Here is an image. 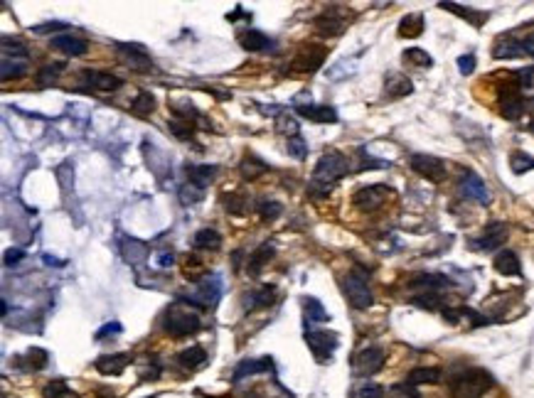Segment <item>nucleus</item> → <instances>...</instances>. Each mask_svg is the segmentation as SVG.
Segmentation results:
<instances>
[{"instance_id":"obj_19","label":"nucleus","mask_w":534,"mask_h":398,"mask_svg":"<svg viewBox=\"0 0 534 398\" xmlns=\"http://www.w3.org/2000/svg\"><path fill=\"white\" fill-rule=\"evenodd\" d=\"M296 111H298V116H303V118H308V121H313V123H335L338 121V111L333 109V106H318V104H301V106H296Z\"/></svg>"},{"instance_id":"obj_42","label":"nucleus","mask_w":534,"mask_h":398,"mask_svg":"<svg viewBox=\"0 0 534 398\" xmlns=\"http://www.w3.org/2000/svg\"><path fill=\"white\" fill-rule=\"evenodd\" d=\"M286 150H288V155L291 158H296V160H306L308 158V143L303 141L301 136H291L286 141Z\"/></svg>"},{"instance_id":"obj_40","label":"nucleus","mask_w":534,"mask_h":398,"mask_svg":"<svg viewBox=\"0 0 534 398\" xmlns=\"http://www.w3.org/2000/svg\"><path fill=\"white\" fill-rule=\"evenodd\" d=\"M62 72H64V64H45V67L40 69V74H37V84L40 86L57 84V79H60Z\"/></svg>"},{"instance_id":"obj_27","label":"nucleus","mask_w":534,"mask_h":398,"mask_svg":"<svg viewBox=\"0 0 534 398\" xmlns=\"http://www.w3.org/2000/svg\"><path fill=\"white\" fill-rule=\"evenodd\" d=\"M303 313H306V330H311L313 325H323L330 322V315L325 313L323 303L315 298H303Z\"/></svg>"},{"instance_id":"obj_53","label":"nucleus","mask_w":534,"mask_h":398,"mask_svg":"<svg viewBox=\"0 0 534 398\" xmlns=\"http://www.w3.org/2000/svg\"><path fill=\"white\" fill-rule=\"evenodd\" d=\"M23 258H25V251H20V249L5 251V266H18V261H23Z\"/></svg>"},{"instance_id":"obj_26","label":"nucleus","mask_w":534,"mask_h":398,"mask_svg":"<svg viewBox=\"0 0 534 398\" xmlns=\"http://www.w3.org/2000/svg\"><path fill=\"white\" fill-rule=\"evenodd\" d=\"M128 367V354H106L96 359V369L104 376H121Z\"/></svg>"},{"instance_id":"obj_29","label":"nucleus","mask_w":534,"mask_h":398,"mask_svg":"<svg viewBox=\"0 0 534 398\" xmlns=\"http://www.w3.org/2000/svg\"><path fill=\"white\" fill-rule=\"evenodd\" d=\"M274 254H276L274 244H269V241H266V244H261L259 249H256L254 254L249 256V273H252V276H259L261 268H264L266 263L274 258Z\"/></svg>"},{"instance_id":"obj_5","label":"nucleus","mask_w":534,"mask_h":398,"mask_svg":"<svg viewBox=\"0 0 534 398\" xmlns=\"http://www.w3.org/2000/svg\"><path fill=\"white\" fill-rule=\"evenodd\" d=\"M534 55V35H517V32H510V35H503L498 42H495L493 57L495 59H517V57H527Z\"/></svg>"},{"instance_id":"obj_13","label":"nucleus","mask_w":534,"mask_h":398,"mask_svg":"<svg viewBox=\"0 0 534 398\" xmlns=\"http://www.w3.org/2000/svg\"><path fill=\"white\" fill-rule=\"evenodd\" d=\"M116 57L133 72H153V59L143 45H116Z\"/></svg>"},{"instance_id":"obj_10","label":"nucleus","mask_w":534,"mask_h":398,"mask_svg":"<svg viewBox=\"0 0 534 398\" xmlns=\"http://www.w3.org/2000/svg\"><path fill=\"white\" fill-rule=\"evenodd\" d=\"M382 367H384V352L379 347H365L352 357V371H355V376H362V379L375 376L377 371H382Z\"/></svg>"},{"instance_id":"obj_30","label":"nucleus","mask_w":534,"mask_h":398,"mask_svg":"<svg viewBox=\"0 0 534 398\" xmlns=\"http://www.w3.org/2000/svg\"><path fill=\"white\" fill-rule=\"evenodd\" d=\"M441 381V369H434V367H419V369H411L409 376H407V384L411 386H421V384H439Z\"/></svg>"},{"instance_id":"obj_41","label":"nucleus","mask_w":534,"mask_h":398,"mask_svg":"<svg viewBox=\"0 0 534 398\" xmlns=\"http://www.w3.org/2000/svg\"><path fill=\"white\" fill-rule=\"evenodd\" d=\"M283 207L279 202H274V199H264V202H259V217L264 219V222H276V219L281 217Z\"/></svg>"},{"instance_id":"obj_56","label":"nucleus","mask_w":534,"mask_h":398,"mask_svg":"<svg viewBox=\"0 0 534 398\" xmlns=\"http://www.w3.org/2000/svg\"><path fill=\"white\" fill-rule=\"evenodd\" d=\"M42 258H45V261H47V266H57V268H60V266H64V261H60V258H55V256H42Z\"/></svg>"},{"instance_id":"obj_11","label":"nucleus","mask_w":534,"mask_h":398,"mask_svg":"<svg viewBox=\"0 0 534 398\" xmlns=\"http://www.w3.org/2000/svg\"><path fill=\"white\" fill-rule=\"evenodd\" d=\"M389 195H392V190H389L387 185H367L355 192L352 204H355L360 212H377V209L384 207Z\"/></svg>"},{"instance_id":"obj_21","label":"nucleus","mask_w":534,"mask_h":398,"mask_svg":"<svg viewBox=\"0 0 534 398\" xmlns=\"http://www.w3.org/2000/svg\"><path fill=\"white\" fill-rule=\"evenodd\" d=\"M264 371H274V362H271L269 357H264V359H244V362H239V367L234 369L232 379L242 381V379H247V376L264 374Z\"/></svg>"},{"instance_id":"obj_15","label":"nucleus","mask_w":534,"mask_h":398,"mask_svg":"<svg viewBox=\"0 0 534 398\" xmlns=\"http://www.w3.org/2000/svg\"><path fill=\"white\" fill-rule=\"evenodd\" d=\"M505 241H507V227L503 222H493L485 227V231L478 236V239L471 241V249L473 251H495L498 246H503Z\"/></svg>"},{"instance_id":"obj_39","label":"nucleus","mask_w":534,"mask_h":398,"mask_svg":"<svg viewBox=\"0 0 534 398\" xmlns=\"http://www.w3.org/2000/svg\"><path fill=\"white\" fill-rule=\"evenodd\" d=\"M13 55V59H28L30 57V50L25 47V42L20 40H10V37H3V57H10Z\"/></svg>"},{"instance_id":"obj_54","label":"nucleus","mask_w":534,"mask_h":398,"mask_svg":"<svg viewBox=\"0 0 534 398\" xmlns=\"http://www.w3.org/2000/svg\"><path fill=\"white\" fill-rule=\"evenodd\" d=\"M67 25L64 23H50V25H37L35 28V32L37 35H45V32H52V30H64Z\"/></svg>"},{"instance_id":"obj_25","label":"nucleus","mask_w":534,"mask_h":398,"mask_svg":"<svg viewBox=\"0 0 534 398\" xmlns=\"http://www.w3.org/2000/svg\"><path fill=\"white\" fill-rule=\"evenodd\" d=\"M239 45H242L244 50H249V52H264V50H269L274 42H271V37L264 35L261 30L249 28V30H244L242 35H239Z\"/></svg>"},{"instance_id":"obj_38","label":"nucleus","mask_w":534,"mask_h":398,"mask_svg":"<svg viewBox=\"0 0 534 398\" xmlns=\"http://www.w3.org/2000/svg\"><path fill=\"white\" fill-rule=\"evenodd\" d=\"M153 109H156V96H153L151 91H141L131 104V111L136 116H148V114H153Z\"/></svg>"},{"instance_id":"obj_23","label":"nucleus","mask_w":534,"mask_h":398,"mask_svg":"<svg viewBox=\"0 0 534 398\" xmlns=\"http://www.w3.org/2000/svg\"><path fill=\"white\" fill-rule=\"evenodd\" d=\"M443 10H448V13L458 15V18H463L466 23H471L473 28H483L485 20L490 18V13H483V10H473V8H466V5H458V3H441Z\"/></svg>"},{"instance_id":"obj_44","label":"nucleus","mask_w":534,"mask_h":398,"mask_svg":"<svg viewBox=\"0 0 534 398\" xmlns=\"http://www.w3.org/2000/svg\"><path fill=\"white\" fill-rule=\"evenodd\" d=\"M384 389L379 384H372V381H362L355 391H352V398H382Z\"/></svg>"},{"instance_id":"obj_51","label":"nucleus","mask_w":534,"mask_h":398,"mask_svg":"<svg viewBox=\"0 0 534 398\" xmlns=\"http://www.w3.org/2000/svg\"><path fill=\"white\" fill-rule=\"evenodd\" d=\"M458 69H461L463 77H468V74L475 72V57L473 55H463L458 57Z\"/></svg>"},{"instance_id":"obj_1","label":"nucleus","mask_w":534,"mask_h":398,"mask_svg":"<svg viewBox=\"0 0 534 398\" xmlns=\"http://www.w3.org/2000/svg\"><path fill=\"white\" fill-rule=\"evenodd\" d=\"M347 168H350V163H347V158L343 153H338V150H328V153L318 160V165H315V172L311 177V195L313 197L328 195V192L333 190L335 182L343 180V177L347 175Z\"/></svg>"},{"instance_id":"obj_28","label":"nucleus","mask_w":534,"mask_h":398,"mask_svg":"<svg viewBox=\"0 0 534 398\" xmlns=\"http://www.w3.org/2000/svg\"><path fill=\"white\" fill-rule=\"evenodd\" d=\"M217 177V165H188V180L190 185L205 190L210 182H215Z\"/></svg>"},{"instance_id":"obj_52","label":"nucleus","mask_w":534,"mask_h":398,"mask_svg":"<svg viewBox=\"0 0 534 398\" xmlns=\"http://www.w3.org/2000/svg\"><path fill=\"white\" fill-rule=\"evenodd\" d=\"M111 335H121L119 322H109L106 327H101V330L96 332V340H104V337H111Z\"/></svg>"},{"instance_id":"obj_20","label":"nucleus","mask_w":534,"mask_h":398,"mask_svg":"<svg viewBox=\"0 0 534 398\" xmlns=\"http://www.w3.org/2000/svg\"><path fill=\"white\" fill-rule=\"evenodd\" d=\"M52 50H60L67 57H82V55H87L89 45H87V40H82V37L57 35V37H52Z\"/></svg>"},{"instance_id":"obj_3","label":"nucleus","mask_w":534,"mask_h":398,"mask_svg":"<svg viewBox=\"0 0 534 398\" xmlns=\"http://www.w3.org/2000/svg\"><path fill=\"white\" fill-rule=\"evenodd\" d=\"M163 327H165V332H170L173 337H190L200 330L202 322H200V315H197L188 303L180 300V303H173L165 310Z\"/></svg>"},{"instance_id":"obj_18","label":"nucleus","mask_w":534,"mask_h":398,"mask_svg":"<svg viewBox=\"0 0 534 398\" xmlns=\"http://www.w3.org/2000/svg\"><path fill=\"white\" fill-rule=\"evenodd\" d=\"M82 82L87 86H94V89H99V91H116L124 86V79L121 77L109 74V72H99V69H84Z\"/></svg>"},{"instance_id":"obj_31","label":"nucleus","mask_w":534,"mask_h":398,"mask_svg":"<svg viewBox=\"0 0 534 398\" xmlns=\"http://www.w3.org/2000/svg\"><path fill=\"white\" fill-rule=\"evenodd\" d=\"M205 362H207V354L202 347H190V349H185V352L178 354V364L183 369H190V371L200 369Z\"/></svg>"},{"instance_id":"obj_35","label":"nucleus","mask_w":534,"mask_h":398,"mask_svg":"<svg viewBox=\"0 0 534 398\" xmlns=\"http://www.w3.org/2000/svg\"><path fill=\"white\" fill-rule=\"evenodd\" d=\"M192 244H195L197 249L217 251L222 246V236H220V231H215V229H200L195 234V239H192Z\"/></svg>"},{"instance_id":"obj_2","label":"nucleus","mask_w":534,"mask_h":398,"mask_svg":"<svg viewBox=\"0 0 534 398\" xmlns=\"http://www.w3.org/2000/svg\"><path fill=\"white\" fill-rule=\"evenodd\" d=\"M493 386V376L485 369H466L456 374L448 386L451 398H483Z\"/></svg>"},{"instance_id":"obj_57","label":"nucleus","mask_w":534,"mask_h":398,"mask_svg":"<svg viewBox=\"0 0 534 398\" xmlns=\"http://www.w3.org/2000/svg\"><path fill=\"white\" fill-rule=\"evenodd\" d=\"M532 131H534V126H532Z\"/></svg>"},{"instance_id":"obj_22","label":"nucleus","mask_w":534,"mask_h":398,"mask_svg":"<svg viewBox=\"0 0 534 398\" xmlns=\"http://www.w3.org/2000/svg\"><path fill=\"white\" fill-rule=\"evenodd\" d=\"M493 266H495V271H498L500 276H507V278H510V276H522V263H520V258H517L515 251H510V249L500 251V254L495 256Z\"/></svg>"},{"instance_id":"obj_7","label":"nucleus","mask_w":534,"mask_h":398,"mask_svg":"<svg viewBox=\"0 0 534 398\" xmlns=\"http://www.w3.org/2000/svg\"><path fill=\"white\" fill-rule=\"evenodd\" d=\"M222 276H207L197 283V288L188 295H180V300L188 305H202V308H215L222 298Z\"/></svg>"},{"instance_id":"obj_8","label":"nucleus","mask_w":534,"mask_h":398,"mask_svg":"<svg viewBox=\"0 0 534 398\" xmlns=\"http://www.w3.org/2000/svg\"><path fill=\"white\" fill-rule=\"evenodd\" d=\"M306 342L320 364H328L338 349V335L328 330H306Z\"/></svg>"},{"instance_id":"obj_55","label":"nucleus","mask_w":534,"mask_h":398,"mask_svg":"<svg viewBox=\"0 0 534 398\" xmlns=\"http://www.w3.org/2000/svg\"><path fill=\"white\" fill-rule=\"evenodd\" d=\"M173 261H175V256L168 254V251H163V254L158 256V266L160 268H170V266H173Z\"/></svg>"},{"instance_id":"obj_4","label":"nucleus","mask_w":534,"mask_h":398,"mask_svg":"<svg viewBox=\"0 0 534 398\" xmlns=\"http://www.w3.org/2000/svg\"><path fill=\"white\" fill-rule=\"evenodd\" d=\"M343 290H345L347 300H350V305H352V308H357V310H367L372 303H375V295H372L370 281H367V276L362 271L347 273L345 281H343Z\"/></svg>"},{"instance_id":"obj_17","label":"nucleus","mask_w":534,"mask_h":398,"mask_svg":"<svg viewBox=\"0 0 534 398\" xmlns=\"http://www.w3.org/2000/svg\"><path fill=\"white\" fill-rule=\"evenodd\" d=\"M119 251L128 266H141V263H146L148 254H151L148 244L133 239V236H119Z\"/></svg>"},{"instance_id":"obj_9","label":"nucleus","mask_w":534,"mask_h":398,"mask_svg":"<svg viewBox=\"0 0 534 398\" xmlns=\"http://www.w3.org/2000/svg\"><path fill=\"white\" fill-rule=\"evenodd\" d=\"M500 114L507 121H517V118L525 114V96H522L520 82L503 84V89H500Z\"/></svg>"},{"instance_id":"obj_37","label":"nucleus","mask_w":534,"mask_h":398,"mask_svg":"<svg viewBox=\"0 0 534 398\" xmlns=\"http://www.w3.org/2000/svg\"><path fill=\"white\" fill-rule=\"evenodd\" d=\"M402 59L407 64H411V67H419V69L434 67V57H431L426 50H421V47H409V50H404Z\"/></svg>"},{"instance_id":"obj_50","label":"nucleus","mask_w":534,"mask_h":398,"mask_svg":"<svg viewBox=\"0 0 534 398\" xmlns=\"http://www.w3.org/2000/svg\"><path fill=\"white\" fill-rule=\"evenodd\" d=\"M392 398H419V391L411 384H399L392 389Z\"/></svg>"},{"instance_id":"obj_48","label":"nucleus","mask_w":534,"mask_h":398,"mask_svg":"<svg viewBox=\"0 0 534 398\" xmlns=\"http://www.w3.org/2000/svg\"><path fill=\"white\" fill-rule=\"evenodd\" d=\"M168 128L173 131L175 138H180V141H190L192 133H195V126H192V123H188V121H170Z\"/></svg>"},{"instance_id":"obj_47","label":"nucleus","mask_w":534,"mask_h":398,"mask_svg":"<svg viewBox=\"0 0 534 398\" xmlns=\"http://www.w3.org/2000/svg\"><path fill=\"white\" fill-rule=\"evenodd\" d=\"M202 199H205V190H200V187L190 185V182L183 187V190H180V202H183V204H188V207H190V204L202 202Z\"/></svg>"},{"instance_id":"obj_33","label":"nucleus","mask_w":534,"mask_h":398,"mask_svg":"<svg viewBox=\"0 0 534 398\" xmlns=\"http://www.w3.org/2000/svg\"><path fill=\"white\" fill-rule=\"evenodd\" d=\"M28 74V64L23 59H3V69H0V79L3 82H18Z\"/></svg>"},{"instance_id":"obj_36","label":"nucleus","mask_w":534,"mask_h":398,"mask_svg":"<svg viewBox=\"0 0 534 398\" xmlns=\"http://www.w3.org/2000/svg\"><path fill=\"white\" fill-rule=\"evenodd\" d=\"M424 15L421 13H411L399 23V37H419L424 32Z\"/></svg>"},{"instance_id":"obj_45","label":"nucleus","mask_w":534,"mask_h":398,"mask_svg":"<svg viewBox=\"0 0 534 398\" xmlns=\"http://www.w3.org/2000/svg\"><path fill=\"white\" fill-rule=\"evenodd\" d=\"M247 204H249V199L244 195H239V192H232L229 197H224V207L232 214H247V209H249Z\"/></svg>"},{"instance_id":"obj_16","label":"nucleus","mask_w":534,"mask_h":398,"mask_svg":"<svg viewBox=\"0 0 534 398\" xmlns=\"http://www.w3.org/2000/svg\"><path fill=\"white\" fill-rule=\"evenodd\" d=\"M461 192H463V197L466 199H473V202H478V204H490V192H488V187H485V182L480 180L478 175H475L473 170H466L463 172V177H461Z\"/></svg>"},{"instance_id":"obj_14","label":"nucleus","mask_w":534,"mask_h":398,"mask_svg":"<svg viewBox=\"0 0 534 398\" xmlns=\"http://www.w3.org/2000/svg\"><path fill=\"white\" fill-rule=\"evenodd\" d=\"M325 55H328V50L323 45H303L293 57L291 67L296 72H315L318 67H323Z\"/></svg>"},{"instance_id":"obj_12","label":"nucleus","mask_w":534,"mask_h":398,"mask_svg":"<svg viewBox=\"0 0 534 398\" xmlns=\"http://www.w3.org/2000/svg\"><path fill=\"white\" fill-rule=\"evenodd\" d=\"M409 165H411V170L419 172L421 177H426V180H431V182H443L448 177L446 163H443L441 158H434V155L416 153L409 158Z\"/></svg>"},{"instance_id":"obj_24","label":"nucleus","mask_w":534,"mask_h":398,"mask_svg":"<svg viewBox=\"0 0 534 398\" xmlns=\"http://www.w3.org/2000/svg\"><path fill=\"white\" fill-rule=\"evenodd\" d=\"M411 91H414V84H411L409 77H404V74H389L387 82H384V94L389 96V99H404V96H409Z\"/></svg>"},{"instance_id":"obj_32","label":"nucleus","mask_w":534,"mask_h":398,"mask_svg":"<svg viewBox=\"0 0 534 398\" xmlns=\"http://www.w3.org/2000/svg\"><path fill=\"white\" fill-rule=\"evenodd\" d=\"M276 288L274 285H264V288L254 290V293L247 295V310H256V308H269L274 303Z\"/></svg>"},{"instance_id":"obj_6","label":"nucleus","mask_w":534,"mask_h":398,"mask_svg":"<svg viewBox=\"0 0 534 398\" xmlns=\"http://www.w3.org/2000/svg\"><path fill=\"white\" fill-rule=\"evenodd\" d=\"M350 20H352V13L345 5H330V8H325L323 13L315 18V28H318L320 35L338 37L347 30Z\"/></svg>"},{"instance_id":"obj_43","label":"nucleus","mask_w":534,"mask_h":398,"mask_svg":"<svg viewBox=\"0 0 534 398\" xmlns=\"http://www.w3.org/2000/svg\"><path fill=\"white\" fill-rule=\"evenodd\" d=\"M510 168L512 172H517V175H522V172L527 170H534V158L527 153H512L510 155Z\"/></svg>"},{"instance_id":"obj_46","label":"nucleus","mask_w":534,"mask_h":398,"mask_svg":"<svg viewBox=\"0 0 534 398\" xmlns=\"http://www.w3.org/2000/svg\"><path fill=\"white\" fill-rule=\"evenodd\" d=\"M45 398H74V394L69 391V386L64 384L62 379H57L45 386Z\"/></svg>"},{"instance_id":"obj_49","label":"nucleus","mask_w":534,"mask_h":398,"mask_svg":"<svg viewBox=\"0 0 534 398\" xmlns=\"http://www.w3.org/2000/svg\"><path fill=\"white\" fill-rule=\"evenodd\" d=\"M25 359H30L28 362V369H32V371H37V369H42L47 364V352L45 349H37V347H32V349H28V354H25Z\"/></svg>"},{"instance_id":"obj_34","label":"nucleus","mask_w":534,"mask_h":398,"mask_svg":"<svg viewBox=\"0 0 534 398\" xmlns=\"http://www.w3.org/2000/svg\"><path fill=\"white\" fill-rule=\"evenodd\" d=\"M242 175H244V180H259L261 175H264L266 170H269V165L264 163L261 158H256V155H244V160H242Z\"/></svg>"}]
</instances>
